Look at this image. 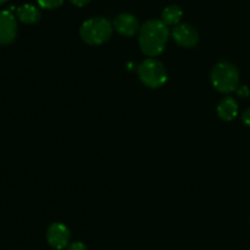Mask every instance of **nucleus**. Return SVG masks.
Returning <instances> with one entry per match:
<instances>
[{"mask_svg":"<svg viewBox=\"0 0 250 250\" xmlns=\"http://www.w3.org/2000/svg\"><path fill=\"white\" fill-rule=\"evenodd\" d=\"M172 38L175 39L176 43L185 48H192L197 45L199 41L197 31L189 24H177L172 31Z\"/></svg>","mask_w":250,"mask_h":250,"instance_id":"7","label":"nucleus"},{"mask_svg":"<svg viewBox=\"0 0 250 250\" xmlns=\"http://www.w3.org/2000/svg\"><path fill=\"white\" fill-rule=\"evenodd\" d=\"M237 93H238V95H241V97H249V88L247 87V85H242L241 88H237Z\"/></svg>","mask_w":250,"mask_h":250,"instance_id":"14","label":"nucleus"},{"mask_svg":"<svg viewBox=\"0 0 250 250\" xmlns=\"http://www.w3.org/2000/svg\"><path fill=\"white\" fill-rule=\"evenodd\" d=\"M211 83L221 93L234 92L238 88L239 83L238 70L231 62H219L211 72Z\"/></svg>","mask_w":250,"mask_h":250,"instance_id":"2","label":"nucleus"},{"mask_svg":"<svg viewBox=\"0 0 250 250\" xmlns=\"http://www.w3.org/2000/svg\"><path fill=\"white\" fill-rule=\"evenodd\" d=\"M242 120H243V122L247 125V126L250 127V107L243 112V115H242Z\"/></svg>","mask_w":250,"mask_h":250,"instance_id":"15","label":"nucleus"},{"mask_svg":"<svg viewBox=\"0 0 250 250\" xmlns=\"http://www.w3.org/2000/svg\"><path fill=\"white\" fill-rule=\"evenodd\" d=\"M38 5L43 9H56V7L61 6L63 0H37Z\"/></svg>","mask_w":250,"mask_h":250,"instance_id":"12","label":"nucleus"},{"mask_svg":"<svg viewBox=\"0 0 250 250\" xmlns=\"http://www.w3.org/2000/svg\"><path fill=\"white\" fill-rule=\"evenodd\" d=\"M66 250H87V247L82 242H75V243L70 244Z\"/></svg>","mask_w":250,"mask_h":250,"instance_id":"13","label":"nucleus"},{"mask_svg":"<svg viewBox=\"0 0 250 250\" xmlns=\"http://www.w3.org/2000/svg\"><path fill=\"white\" fill-rule=\"evenodd\" d=\"M112 28L114 26L109 20L103 19V17H94L82 24L80 33L85 43L98 45L106 42L111 37Z\"/></svg>","mask_w":250,"mask_h":250,"instance_id":"3","label":"nucleus"},{"mask_svg":"<svg viewBox=\"0 0 250 250\" xmlns=\"http://www.w3.org/2000/svg\"><path fill=\"white\" fill-rule=\"evenodd\" d=\"M114 28L119 32L120 34L126 37H132L138 32L139 22L133 15L121 14L115 19Z\"/></svg>","mask_w":250,"mask_h":250,"instance_id":"8","label":"nucleus"},{"mask_svg":"<svg viewBox=\"0 0 250 250\" xmlns=\"http://www.w3.org/2000/svg\"><path fill=\"white\" fill-rule=\"evenodd\" d=\"M138 76L142 82L150 88H159L167 80L166 68L155 59L144 60L138 67Z\"/></svg>","mask_w":250,"mask_h":250,"instance_id":"4","label":"nucleus"},{"mask_svg":"<svg viewBox=\"0 0 250 250\" xmlns=\"http://www.w3.org/2000/svg\"><path fill=\"white\" fill-rule=\"evenodd\" d=\"M217 114L225 121H231L238 114V104L233 98H224L217 106Z\"/></svg>","mask_w":250,"mask_h":250,"instance_id":"9","label":"nucleus"},{"mask_svg":"<svg viewBox=\"0 0 250 250\" xmlns=\"http://www.w3.org/2000/svg\"><path fill=\"white\" fill-rule=\"evenodd\" d=\"M70 237V229L60 222L51 224L46 232V241H48L49 246L56 250L65 249L68 246Z\"/></svg>","mask_w":250,"mask_h":250,"instance_id":"5","label":"nucleus"},{"mask_svg":"<svg viewBox=\"0 0 250 250\" xmlns=\"http://www.w3.org/2000/svg\"><path fill=\"white\" fill-rule=\"evenodd\" d=\"M17 17L23 23L32 24L39 21V19H41V11L34 5L24 4L17 9Z\"/></svg>","mask_w":250,"mask_h":250,"instance_id":"10","label":"nucleus"},{"mask_svg":"<svg viewBox=\"0 0 250 250\" xmlns=\"http://www.w3.org/2000/svg\"><path fill=\"white\" fill-rule=\"evenodd\" d=\"M168 28L161 20H150L141 27L139 46L148 56L163 53L168 39Z\"/></svg>","mask_w":250,"mask_h":250,"instance_id":"1","label":"nucleus"},{"mask_svg":"<svg viewBox=\"0 0 250 250\" xmlns=\"http://www.w3.org/2000/svg\"><path fill=\"white\" fill-rule=\"evenodd\" d=\"M182 10L181 7L176 6V5H171L167 6L161 14V21L166 24V26H177L178 22L182 19Z\"/></svg>","mask_w":250,"mask_h":250,"instance_id":"11","label":"nucleus"},{"mask_svg":"<svg viewBox=\"0 0 250 250\" xmlns=\"http://www.w3.org/2000/svg\"><path fill=\"white\" fill-rule=\"evenodd\" d=\"M6 1H7V0H0V5H2L4 2H6Z\"/></svg>","mask_w":250,"mask_h":250,"instance_id":"17","label":"nucleus"},{"mask_svg":"<svg viewBox=\"0 0 250 250\" xmlns=\"http://www.w3.org/2000/svg\"><path fill=\"white\" fill-rule=\"evenodd\" d=\"M17 34V22L14 15L7 10L0 11V45H7L15 41Z\"/></svg>","mask_w":250,"mask_h":250,"instance_id":"6","label":"nucleus"},{"mask_svg":"<svg viewBox=\"0 0 250 250\" xmlns=\"http://www.w3.org/2000/svg\"><path fill=\"white\" fill-rule=\"evenodd\" d=\"M70 1L72 2L73 5H76V6L82 7V6H85V5L89 4L90 0H70Z\"/></svg>","mask_w":250,"mask_h":250,"instance_id":"16","label":"nucleus"}]
</instances>
